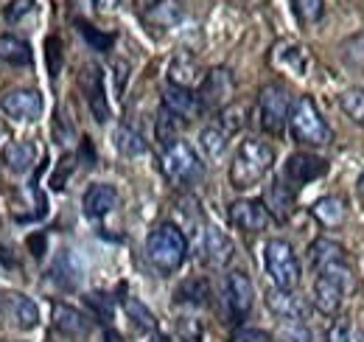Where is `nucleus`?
<instances>
[{"mask_svg":"<svg viewBox=\"0 0 364 342\" xmlns=\"http://www.w3.org/2000/svg\"><path fill=\"white\" fill-rule=\"evenodd\" d=\"M274 163V149L267 140H258V138H247L241 140L235 157H232V166H230V185L235 191H247L252 185H258Z\"/></svg>","mask_w":364,"mask_h":342,"instance_id":"nucleus-1","label":"nucleus"},{"mask_svg":"<svg viewBox=\"0 0 364 342\" xmlns=\"http://www.w3.org/2000/svg\"><path fill=\"white\" fill-rule=\"evenodd\" d=\"M146 256L151 261V266L163 275H171L182 266V261L188 256V239L177 224L166 222L160 227H154L146 239Z\"/></svg>","mask_w":364,"mask_h":342,"instance_id":"nucleus-2","label":"nucleus"},{"mask_svg":"<svg viewBox=\"0 0 364 342\" xmlns=\"http://www.w3.org/2000/svg\"><path fill=\"white\" fill-rule=\"evenodd\" d=\"M289 129L291 138L303 146H325L331 143V127L325 124V118L319 115L317 104L311 95H300L291 104V115H289Z\"/></svg>","mask_w":364,"mask_h":342,"instance_id":"nucleus-3","label":"nucleus"},{"mask_svg":"<svg viewBox=\"0 0 364 342\" xmlns=\"http://www.w3.org/2000/svg\"><path fill=\"white\" fill-rule=\"evenodd\" d=\"M264 266L272 278V284L277 289H286V292H294L300 286V258L291 250V244L286 239H269L267 247H264Z\"/></svg>","mask_w":364,"mask_h":342,"instance_id":"nucleus-4","label":"nucleus"},{"mask_svg":"<svg viewBox=\"0 0 364 342\" xmlns=\"http://www.w3.org/2000/svg\"><path fill=\"white\" fill-rule=\"evenodd\" d=\"M163 174L168 177V182H174V185H182V188H188V185H193V182H199L202 180V160L196 157V152L191 149V143H185V140H177V143H171V146H166L163 149Z\"/></svg>","mask_w":364,"mask_h":342,"instance_id":"nucleus-5","label":"nucleus"},{"mask_svg":"<svg viewBox=\"0 0 364 342\" xmlns=\"http://www.w3.org/2000/svg\"><path fill=\"white\" fill-rule=\"evenodd\" d=\"M291 115V95L283 85H267L258 95V121L264 132L280 135Z\"/></svg>","mask_w":364,"mask_h":342,"instance_id":"nucleus-6","label":"nucleus"},{"mask_svg":"<svg viewBox=\"0 0 364 342\" xmlns=\"http://www.w3.org/2000/svg\"><path fill=\"white\" fill-rule=\"evenodd\" d=\"M0 317L20 331H31L40 326V309L37 303L23 292H3L0 295Z\"/></svg>","mask_w":364,"mask_h":342,"instance_id":"nucleus-7","label":"nucleus"},{"mask_svg":"<svg viewBox=\"0 0 364 342\" xmlns=\"http://www.w3.org/2000/svg\"><path fill=\"white\" fill-rule=\"evenodd\" d=\"M235 93V79L228 68H213L210 73H205L202 85H199V104H202V113L205 110H225L230 104Z\"/></svg>","mask_w":364,"mask_h":342,"instance_id":"nucleus-8","label":"nucleus"},{"mask_svg":"<svg viewBox=\"0 0 364 342\" xmlns=\"http://www.w3.org/2000/svg\"><path fill=\"white\" fill-rule=\"evenodd\" d=\"M225 300H228L230 317L235 323H241L250 311H252V303H255V286L250 281L247 272L235 269L225 278Z\"/></svg>","mask_w":364,"mask_h":342,"instance_id":"nucleus-9","label":"nucleus"},{"mask_svg":"<svg viewBox=\"0 0 364 342\" xmlns=\"http://www.w3.org/2000/svg\"><path fill=\"white\" fill-rule=\"evenodd\" d=\"M79 90L85 93L87 104H90L92 118L98 124H104L109 118V104H107V90H104V71L95 65V62H87L79 73Z\"/></svg>","mask_w":364,"mask_h":342,"instance_id":"nucleus-10","label":"nucleus"},{"mask_svg":"<svg viewBox=\"0 0 364 342\" xmlns=\"http://www.w3.org/2000/svg\"><path fill=\"white\" fill-rule=\"evenodd\" d=\"M50 323L59 334H65L70 340H87L92 331L90 317L85 311H79L76 306H68V303H53L50 306Z\"/></svg>","mask_w":364,"mask_h":342,"instance_id":"nucleus-11","label":"nucleus"},{"mask_svg":"<svg viewBox=\"0 0 364 342\" xmlns=\"http://www.w3.org/2000/svg\"><path fill=\"white\" fill-rule=\"evenodd\" d=\"M230 222L244 233H264L272 222V214L261 200H238L230 205Z\"/></svg>","mask_w":364,"mask_h":342,"instance_id":"nucleus-12","label":"nucleus"},{"mask_svg":"<svg viewBox=\"0 0 364 342\" xmlns=\"http://www.w3.org/2000/svg\"><path fill=\"white\" fill-rule=\"evenodd\" d=\"M328 171V163L317 157V155H309V152H297L286 160V169H283V180L297 191L300 185H309L319 180L322 174Z\"/></svg>","mask_w":364,"mask_h":342,"instance_id":"nucleus-13","label":"nucleus"},{"mask_svg":"<svg viewBox=\"0 0 364 342\" xmlns=\"http://www.w3.org/2000/svg\"><path fill=\"white\" fill-rule=\"evenodd\" d=\"M3 113L20 124L37 121L43 115V95L37 90H11L3 95Z\"/></svg>","mask_w":364,"mask_h":342,"instance_id":"nucleus-14","label":"nucleus"},{"mask_svg":"<svg viewBox=\"0 0 364 342\" xmlns=\"http://www.w3.org/2000/svg\"><path fill=\"white\" fill-rule=\"evenodd\" d=\"M267 306L274 317H280L283 323H303L309 317V303L303 298H297L294 292L286 289H269L267 292Z\"/></svg>","mask_w":364,"mask_h":342,"instance_id":"nucleus-15","label":"nucleus"},{"mask_svg":"<svg viewBox=\"0 0 364 342\" xmlns=\"http://www.w3.org/2000/svg\"><path fill=\"white\" fill-rule=\"evenodd\" d=\"M121 202V194L115 185L109 182H95L85 191V200H82V208L90 219H101V216L112 214Z\"/></svg>","mask_w":364,"mask_h":342,"instance_id":"nucleus-16","label":"nucleus"},{"mask_svg":"<svg viewBox=\"0 0 364 342\" xmlns=\"http://www.w3.org/2000/svg\"><path fill=\"white\" fill-rule=\"evenodd\" d=\"M163 107L171 110L177 118L182 121H193L202 115V104H199V95L193 90H185V87L168 85L163 90Z\"/></svg>","mask_w":364,"mask_h":342,"instance_id":"nucleus-17","label":"nucleus"},{"mask_svg":"<svg viewBox=\"0 0 364 342\" xmlns=\"http://www.w3.org/2000/svg\"><path fill=\"white\" fill-rule=\"evenodd\" d=\"M311 300H314V309L325 317H336L339 309H342V300H345V286L336 284L333 278H325L319 275L314 281V292H311Z\"/></svg>","mask_w":364,"mask_h":342,"instance_id":"nucleus-18","label":"nucleus"},{"mask_svg":"<svg viewBox=\"0 0 364 342\" xmlns=\"http://www.w3.org/2000/svg\"><path fill=\"white\" fill-rule=\"evenodd\" d=\"M235 253L232 242H230L228 233H222L219 227H205V236H202V256L210 266H228L230 258Z\"/></svg>","mask_w":364,"mask_h":342,"instance_id":"nucleus-19","label":"nucleus"},{"mask_svg":"<svg viewBox=\"0 0 364 342\" xmlns=\"http://www.w3.org/2000/svg\"><path fill=\"white\" fill-rule=\"evenodd\" d=\"M261 202L267 205V211L277 222H286L291 216V211H294V188L286 180H274V182H269V188H267Z\"/></svg>","mask_w":364,"mask_h":342,"instance_id":"nucleus-20","label":"nucleus"},{"mask_svg":"<svg viewBox=\"0 0 364 342\" xmlns=\"http://www.w3.org/2000/svg\"><path fill=\"white\" fill-rule=\"evenodd\" d=\"M0 160H3V166L9 171L23 174V171H28L34 166L37 146H34V140H9L3 146V152H0Z\"/></svg>","mask_w":364,"mask_h":342,"instance_id":"nucleus-21","label":"nucleus"},{"mask_svg":"<svg viewBox=\"0 0 364 342\" xmlns=\"http://www.w3.org/2000/svg\"><path fill=\"white\" fill-rule=\"evenodd\" d=\"M202 79H205V76H202V68H199V62H196L193 56L180 53V56L171 59V65H168V82L174 87L191 90V87L199 85Z\"/></svg>","mask_w":364,"mask_h":342,"instance_id":"nucleus-22","label":"nucleus"},{"mask_svg":"<svg viewBox=\"0 0 364 342\" xmlns=\"http://www.w3.org/2000/svg\"><path fill=\"white\" fill-rule=\"evenodd\" d=\"M311 214L322 227H342L345 219H348V205H345L342 197H322L314 202Z\"/></svg>","mask_w":364,"mask_h":342,"instance_id":"nucleus-23","label":"nucleus"},{"mask_svg":"<svg viewBox=\"0 0 364 342\" xmlns=\"http://www.w3.org/2000/svg\"><path fill=\"white\" fill-rule=\"evenodd\" d=\"M309 261H311V266H314L317 272H322V269L331 266V264L348 261V253H345V247H342L339 242L317 239V242H311V247H309Z\"/></svg>","mask_w":364,"mask_h":342,"instance_id":"nucleus-24","label":"nucleus"},{"mask_svg":"<svg viewBox=\"0 0 364 342\" xmlns=\"http://www.w3.org/2000/svg\"><path fill=\"white\" fill-rule=\"evenodd\" d=\"M146 20L157 28H171L182 20V6L177 0H157L146 9Z\"/></svg>","mask_w":364,"mask_h":342,"instance_id":"nucleus-25","label":"nucleus"},{"mask_svg":"<svg viewBox=\"0 0 364 342\" xmlns=\"http://www.w3.org/2000/svg\"><path fill=\"white\" fill-rule=\"evenodd\" d=\"M0 62L6 65H31V45L14 34H3L0 37Z\"/></svg>","mask_w":364,"mask_h":342,"instance_id":"nucleus-26","label":"nucleus"},{"mask_svg":"<svg viewBox=\"0 0 364 342\" xmlns=\"http://www.w3.org/2000/svg\"><path fill=\"white\" fill-rule=\"evenodd\" d=\"M182 118H177L171 110H160L157 113V124H154V135H157V140L163 143V149L166 146H171V143H177L180 140V132H182Z\"/></svg>","mask_w":364,"mask_h":342,"instance_id":"nucleus-27","label":"nucleus"},{"mask_svg":"<svg viewBox=\"0 0 364 342\" xmlns=\"http://www.w3.org/2000/svg\"><path fill=\"white\" fill-rule=\"evenodd\" d=\"M228 132L219 127V124H213V127H205L202 129V135H199V146H202V152L210 157V160H216V157H222L225 155V149H228Z\"/></svg>","mask_w":364,"mask_h":342,"instance_id":"nucleus-28","label":"nucleus"},{"mask_svg":"<svg viewBox=\"0 0 364 342\" xmlns=\"http://www.w3.org/2000/svg\"><path fill=\"white\" fill-rule=\"evenodd\" d=\"M115 149L124 155V157H137L146 152V140L143 135L135 132L132 127H118L115 129Z\"/></svg>","mask_w":364,"mask_h":342,"instance_id":"nucleus-29","label":"nucleus"},{"mask_svg":"<svg viewBox=\"0 0 364 342\" xmlns=\"http://www.w3.org/2000/svg\"><path fill=\"white\" fill-rule=\"evenodd\" d=\"M339 107L353 124L364 127V87H348L339 95Z\"/></svg>","mask_w":364,"mask_h":342,"instance_id":"nucleus-30","label":"nucleus"},{"mask_svg":"<svg viewBox=\"0 0 364 342\" xmlns=\"http://www.w3.org/2000/svg\"><path fill=\"white\" fill-rule=\"evenodd\" d=\"M274 51H277L274 59H277L280 65H286L294 76H306L309 56H306V51H303L300 45H280V48H274Z\"/></svg>","mask_w":364,"mask_h":342,"instance_id":"nucleus-31","label":"nucleus"},{"mask_svg":"<svg viewBox=\"0 0 364 342\" xmlns=\"http://www.w3.org/2000/svg\"><path fill=\"white\" fill-rule=\"evenodd\" d=\"M342 59L348 65V71H356L364 73V31L362 34H353L342 43Z\"/></svg>","mask_w":364,"mask_h":342,"instance_id":"nucleus-32","label":"nucleus"},{"mask_svg":"<svg viewBox=\"0 0 364 342\" xmlns=\"http://www.w3.org/2000/svg\"><path fill=\"white\" fill-rule=\"evenodd\" d=\"M124 309H127V314H129V320L135 323L137 328H143V331H154L157 328V320H154V314L140 303L137 298H124Z\"/></svg>","mask_w":364,"mask_h":342,"instance_id":"nucleus-33","label":"nucleus"},{"mask_svg":"<svg viewBox=\"0 0 364 342\" xmlns=\"http://www.w3.org/2000/svg\"><path fill=\"white\" fill-rule=\"evenodd\" d=\"M53 278L62 284V286H68V289H73L76 284H79V266H76V261L70 253H62L59 261H56V266H53Z\"/></svg>","mask_w":364,"mask_h":342,"instance_id":"nucleus-34","label":"nucleus"},{"mask_svg":"<svg viewBox=\"0 0 364 342\" xmlns=\"http://www.w3.org/2000/svg\"><path fill=\"white\" fill-rule=\"evenodd\" d=\"M291 9L297 14L300 23L311 26V23H319L322 14H325V0H291Z\"/></svg>","mask_w":364,"mask_h":342,"instance_id":"nucleus-35","label":"nucleus"},{"mask_svg":"<svg viewBox=\"0 0 364 342\" xmlns=\"http://www.w3.org/2000/svg\"><path fill=\"white\" fill-rule=\"evenodd\" d=\"M244 124H247V107L244 104H228L225 110H219V127L228 135L238 132Z\"/></svg>","mask_w":364,"mask_h":342,"instance_id":"nucleus-36","label":"nucleus"},{"mask_svg":"<svg viewBox=\"0 0 364 342\" xmlns=\"http://www.w3.org/2000/svg\"><path fill=\"white\" fill-rule=\"evenodd\" d=\"M280 342H311V331L306 323H283L277 331Z\"/></svg>","mask_w":364,"mask_h":342,"instance_id":"nucleus-37","label":"nucleus"},{"mask_svg":"<svg viewBox=\"0 0 364 342\" xmlns=\"http://www.w3.org/2000/svg\"><path fill=\"white\" fill-rule=\"evenodd\" d=\"M177 300H188V303H208V284L205 281H188L182 284V289L177 292Z\"/></svg>","mask_w":364,"mask_h":342,"instance_id":"nucleus-38","label":"nucleus"},{"mask_svg":"<svg viewBox=\"0 0 364 342\" xmlns=\"http://www.w3.org/2000/svg\"><path fill=\"white\" fill-rule=\"evenodd\" d=\"M46 56H48V71H50V76L56 79L59 76V71H62V40L59 37H48L46 43Z\"/></svg>","mask_w":364,"mask_h":342,"instance_id":"nucleus-39","label":"nucleus"},{"mask_svg":"<svg viewBox=\"0 0 364 342\" xmlns=\"http://www.w3.org/2000/svg\"><path fill=\"white\" fill-rule=\"evenodd\" d=\"M79 31L87 37V43H90L95 51H107V48L112 45V34H101V31H95L90 23H82V20H79Z\"/></svg>","mask_w":364,"mask_h":342,"instance_id":"nucleus-40","label":"nucleus"},{"mask_svg":"<svg viewBox=\"0 0 364 342\" xmlns=\"http://www.w3.org/2000/svg\"><path fill=\"white\" fill-rule=\"evenodd\" d=\"M325 340L328 342H356V337H353V328H350L348 320H336V323L328 328Z\"/></svg>","mask_w":364,"mask_h":342,"instance_id":"nucleus-41","label":"nucleus"},{"mask_svg":"<svg viewBox=\"0 0 364 342\" xmlns=\"http://www.w3.org/2000/svg\"><path fill=\"white\" fill-rule=\"evenodd\" d=\"M87 306H90L92 311H95L104 323H109V320H112V303H109L107 295H101V292H98V295H87Z\"/></svg>","mask_w":364,"mask_h":342,"instance_id":"nucleus-42","label":"nucleus"},{"mask_svg":"<svg viewBox=\"0 0 364 342\" xmlns=\"http://www.w3.org/2000/svg\"><path fill=\"white\" fill-rule=\"evenodd\" d=\"M230 342H272V337L261 328H235Z\"/></svg>","mask_w":364,"mask_h":342,"instance_id":"nucleus-43","label":"nucleus"},{"mask_svg":"<svg viewBox=\"0 0 364 342\" xmlns=\"http://www.w3.org/2000/svg\"><path fill=\"white\" fill-rule=\"evenodd\" d=\"M28 11H34V0H17V3H11L9 9H6V20L9 23H17L23 14H28Z\"/></svg>","mask_w":364,"mask_h":342,"instance_id":"nucleus-44","label":"nucleus"},{"mask_svg":"<svg viewBox=\"0 0 364 342\" xmlns=\"http://www.w3.org/2000/svg\"><path fill=\"white\" fill-rule=\"evenodd\" d=\"M70 169H73V155H65V157H62V166H59L56 177H53V188H56V191L65 188V177H68V171Z\"/></svg>","mask_w":364,"mask_h":342,"instance_id":"nucleus-45","label":"nucleus"},{"mask_svg":"<svg viewBox=\"0 0 364 342\" xmlns=\"http://www.w3.org/2000/svg\"><path fill=\"white\" fill-rule=\"evenodd\" d=\"M127 73H129V65L115 62V85H118V90H124V85H127Z\"/></svg>","mask_w":364,"mask_h":342,"instance_id":"nucleus-46","label":"nucleus"},{"mask_svg":"<svg viewBox=\"0 0 364 342\" xmlns=\"http://www.w3.org/2000/svg\"><path fill=\"white\" fill-rule=\"evenodd\" d=\"M118 3H121V0H95V9H101V11H112Z\"/></svg>","mask_w":364,"mask_h":342,"instance_id":"nucleus-47","label":"nucleus"},{"mask_svg":"<svg viewBox=\"0 0 364 342\" xmlns=\"http://www.w3.org/2000/svg\"><path fill=\"white\" fill-rule=\"evenodd\" d=\"M107 342H121V337L115 331H107Z\"/></svg>","mask_w":364,"mask_h":342,"instance_id":"nucleus-48","label":"nucleus"},{"mask_svg":"<svg viewBox=\"0 0 364 342\" xmlns=\"http://www.w3.org/2000/svg\"><path fill=\"white\" fill-rule=\"evenodd\" d=\"M359 197L364 200V171H362V177H359Z\"/></svg>","mask_w":364,"mask_h":342,"instance_id":"nucleus-49","label":"nucleus"},{"mask_svg":"<svg viewBox=\"0 0 364 342\" xmlns=\"http://www.w3.org/2000/svg\"><path fill=\"white\" fill-rule=\"evenodd\" d=\"M151 342H171V340H168V337H160V334H157V337H154Z\"/></svg>","mask_w":364,"mask_h":342,"instance_id":"nucleus-50","label":"nucleus"},{"mask_svg":"<svg viewBox=\"0 0 364 342\" xmlns=\"http://www.w3.org/2000/svg\"><path fill=\"white\" fill-rule=\"evenodd\" d=\"M362 342H364V337H362Z\"/></svg>","mask_w":364,"mask_h":342,"instance_id":"nucleus-51","label":"nucleus"}]
</instances>
